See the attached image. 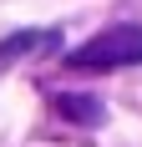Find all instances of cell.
Masks as SVG:
<instances>
[{
	"instance_id": "cell-1",
	"label": "cell",
	"mask_w": 142,
	"mask_h": 147,
	"mask_svg": "<svg viewBox=\"0 0 142 147\" xmlns=\"http://www.w3.org/2000/svg\"><path fill=\"white\" fill-rule=\"evenodd\" d=\"M142 61V26H112L91 36L86 46H76L66 56L71 71H112V66H137Z\"/></svg>"
},
{
	"instance_id": "cell-2",
	"label": "cell",
	"mask_w": 142,
	"mask_h": 147,
	"mask_svg": "<svg viewBox=\"0 0 142 147\" xmlns=\"http://www.w3.org/2000/svg\"><path fill=\"white\" fill-rule=\"evenodd\" d=\"M41 51H61V36L56 30H15L0 41V66H10L20 56H41Z\"/></svg>"
},
{
	"instance_id": "cell-3",
	"label": "cell",
	"mask_w": 142,
	"mask_h": 147,
	"mask_svg": "<svg viewBox=\"0 0 142 147\" xmlns=\"http://www.w3.org/2000/svg\"><path fill=\"white\" fill-rule=\"evenodd\" d=\"M56 112L71 117V122H86V127L101 122V102H97V96H76V91H61V96H56Z\"/></svg>"
}]
</instances>
